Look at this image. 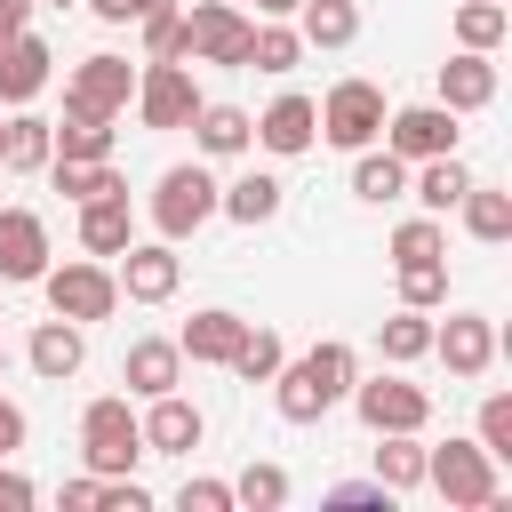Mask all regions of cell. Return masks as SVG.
Returning <instances> with one entry per match:
<instances>
[{
	"mask_svg": "<svg viewBox=\"0 0 512 512\" xmlns=\"http://www.w3.org/2000/svg\"><path fill=\"white\" fill-rule=\"evenodd\" d=\"M56 160H112V120H80V112H64V128H56Z\"/></svg>",
	"mask_w": 512,
	"mask_h": 512,
	"instance_id": "cell-32",
	"label": "cell"
},
{
	"mask_svg": "<svg viewBox=\"0 0 512 512\" xmlns=\"http://www.w3.org/2000/svg\"><path fill=\"white\" fill-rule=\"evenodd\" d=\"M48 176H56V192H64V200H104V192H128L112 160H48Z\"/></svg>",
	"mask_w": 512,
	"mask_h": 512,
	"instance_id": "cell-27",
	"label": "cell"
},
{
	"mask_svg": "<svg viewBox=\"0 0 512 512\" xmlns=\"http://www.w3.org/2000/svg\"><path fill=\"white\" fill-rule=\"evenodd\" d=\"M344 400L360 408V424H368V432H424V424H432V392H424V384H408V376L352 384Z\"/></svg>",
	"mask_w": 512,
	"mask_h": 512,
	"instance_id": "cell-7",
	"label": "cell"
},
{
	"mask_svg": "<svg viewBox=\"0 0 512 512\" xmlns=\"http://www.w3.org/2000/svg\"><path fill=\"white\" fill-rule=\"evenodd\" d=\"M48 40H32V32H16L8 48H0V104H32L40 88H48Z\"/></svg>",
	"mask_w": 512,
	"mask_h": 512,
	"instance_id": "cell-21",
	"label": "cell"
},
{
	"mask_svg": "<svg viewBox=\"0 0 512 512\" xmlns=\"http://www.w3.org/2000/svg\"><path fill=\"white\" fill-rule=\"evenodd\" d=\"M432 352L448 360V376H480V368L496 360V328H488L480 312H448V320L432 328Z\"/></svg>",
	"mask_w": 512,
	"mask_h": 512,
	"instance_id": "cell-13",
	"label": "cell"
},
{
	"mask_svg": "<svg viewBox=\"0 0 512 512\" xmlns=\"http://www.w3.org/2000/svg\"><path fill=\"white\" fill-rule=\"evenodd\" d=\"M48 160H56V128H48V120H32V112H16V120L0 128V168L32 176V168H48Z\"/></svg>",
	"mask_w": 512,
	"mask_h": 512,
	"instance_id": "cell-23",
	"label": "cell"
},
{
	"mask_svg": "<svg viewBox=\"0 0 512 512\" xmlns=\"http://www.w3.org/2000/svg\"><path fill=\"white\" fill-rule=\"evenodd\" d=\"M232 504H248V512H280V504H288V472H280V464H248V472L232 480Z\"/></svg>",
	"mask_w": 512,
	"mask_h": 512,
	"instance_id": "cell-35",
	"label": "cell"
},
{
	"mask_svg": "<svg viewBox=\"0 0 512 512\" xmlns=\"http://www.w3.org/2000/svg\"><path fill=\"white\" fill-rule=\"evenodd\" d=\"M352 192H360V200H376V208H384V200H400V192H408V160H400V152H368V144H360Z\"/></svg>",
	"mask_w": 512,
	"mask_h": 512,
	"instance_id": "cell-28",
	"label": "cell"
},
{
	"mask_svg": "<svg viewBox=\"0 0 512 512\" xmlns=\"http://www.w3.org/2000/svg\"><path fill=\"white\" fill-rule=\"evenodd\" d=\"M464 224H472V240H512V192H496V184H464Z\"/></svg>",
	"mask_w": 512,
	"mask_h": 512,
	"instance_id": "cell-29",
	"label": "cell"
},
{
	"mask_svg": "<svg viewBox=\"0 0 512 512\" xmlns=\"http://www.w3.org/2000/svg\"><path fill=\"white\" fill-rule=\"evenodd\" d=\"M464 184H472V168H464L456 152H432V160H416V200H424V216H448V208L464 200Z\"/></svg>",
	"mask_w": 512,
	"mask_h": 512,
	"instance_id": "cell-25",
	"label": "cell"
},
{
	"mask_svg": "<svg viewBox=\"0 0 512 512\" xmlns=\"http://www.w3.org/2000/svg\"><path fill=\"white\" fill-rule=\"evenodd\" d=\"M96 496H104V480L88 472V480H72V488H64V512H96Z\"/></svg>",
	"mask_w": 512,
	"mask_h": 512,
	"instance_id": "cell-49",
	"label": "cell"
},
{
	"mask_svg": "<svg viewBox=\"0 0 512 512\" xmlns=\"http://www.w3.org/2000/svg\"><path fill=\"white\" fill-rule=\"evenodd\" d=\"M176 272H184V264H176V248H168V240H144V248L128 240L112 280H120V296H136V304H168V296H176Z\"/></svg>",
	"mask_w": 512,
	"mask_h": 512,
	"instance_id": "cell-12",
	"label": "cell"
},
{
	"mask_svg": "<svg viewBox=\"0 0 512 512\" xmlns=\"http://www.w3.org/2000/svg\"><path fill=\"white\" fill-rule=\"evenodd\" d=\"M504 24H512L504 0H464V8H456V40H464V48H496Z\"/></svg>",
	"mask_w": 512,
	"mask_h": 512,
	"instance_id": "cell-36",
	"label": "cell"
},
{
	"mask_svg": "<svg viewBox=\"0 0 512 512\" xmlns=\"http://www.w3.org/2000/svg\"><path fill=\"white\" fill-rule=\"evenodd\" d=\"M136 232H128V192H104V200H80V248L88 256H120Z\"/></svg>",
	"mask_w": 512,
	"mask_h": 512,
	"instance_id": "cell-22",
	"label": "cell"
},
{
	"mask_svg": "<svg viewBox=\"0 0 512 512\" xmlns=\"http://www.w3.org/2000/svg\"><path fill=\"white\" fill-rule=\"evenodd\" d=\"M16 448H24V408L0 400V456H16Z\"/></svg>",
	"mask_w": 512,
	"mask_h": 512,
	"instance_id": "cell-48",
	"label": "cell"
},
{
	"mask_svg": "<svg viewBox=\"0 0 512 512\" xmlns=\"http://www.w3.org/2000/svg\"><path fill=\"white\" fill-rule=\"evenodd\" d=\"M224 368H232L240 384H272V376H280V336H272V328H248L240 352H232Z\"/></svg>",
	"mask_w": 512,
	"mask_h": 512,
	"instance_id": "cell-34",
	"label": "cell"
},
{
	"mask_svg": "<svg viewBox=\"0 0 512 512\" xmlns=\"http://www.w3.org/2000/svg\"><path fill=\"white\" fill-rule=\"evenodd\" d=\"M248 136H256L264 152H280V160H296V152H304V144L320 136V104H312V96H280V104H272V112H264V120L248 128Z\"/></svg>",
	"mask_w": 512,
	"mask_h": 512,
	"instance_id": "cell-16",
	"label": "cell"
},
{
	"mask_svg": "<svg viewBox=\"0 0 512 512\" xmlns=\"http://www.w3.org/2000/svg\"><path fill=\"white\" fill-rule=\"evenodd\" d=\"M240 336H248V320H240V312H224V304H208V312H192V320H184L176 352H184V360H208V368H224V360L240 352Z\"/></svg>",
	"mask_w": 512,
	"mask_h": 512,
	"instance_id": "cell-17",
	"label": "cell"
},
{
	"mask_svg": "<svg viewBox=\"0 0 512 512\" xmlns=\"http://www.w3.org/2000/svg\"><path fill=\"white\" fill-rule=\"evenodd\" d=\"M216 216V176L208 168H168L160 184H152V224H160V240H184V232H200Z\"/></svg>",
	"mask_w": 512,
	"mask_h": 512,
	"instance_id": "cell-6",
	"label": "cell"
},
{
	"mask_svg": "<svg viewBox=\"0 0 512 512\" xmlns=\"http://www.w3.org/2000/svg\"><path fill=\"white\" fill-rule=\"evenodd\" d=\"M184 512H232V480H184Z\"/></svg>",
	"mask_w": 512,
	"mask_h": 512,
	"instance_id": "cell-42",
	"label": "cell"
},
{
	"mask_svg": "<svg viewBox=\"0 0 512 512\" xmlns=\"http://www.w3.org/2000/svg\"><path fill=\"white\" fill-rule=\"evenodd\" d=\"M0 368H8V352H0Z\"/></svg>",
	"mask_w": 512,
	"mask_h": 512,
	"instance_id": "cell-52",
	"label": "cell"
},
{
	"mask_svg": "<svg viewBox=\"0 0 512 512\" xmlns=\"http://www.w3.org/2000/svg\"><path fill=\"white\" fill-rule=\"evenodd\" d=\"M128 96H136L128 56H88V64L64 80V112H80V120H120V112H128Z\"/></svg>",
	"mask_w": 512,
	"mask_h": 512,
	"instance_id": "cell-9",
	"label": "cell"
},
{
	"mask_svg": "<svg viewBox=\"0 0 512 512\" xmlns=\"http://www.w3.org/2000/svg\"><path fill=\"white\" fill-rule=\"evenodd\" d=\"M424 480H432L448 504H464V512L496 504V456H488L480 440H448V448H424Z\"/></svg>",
	"mask_w": 512,
	"mask_h": 512,
	"instance_id": "cell-3",
	"label": "cell"
},
{
	"mask_svg": "<svg viewBox=\"0 0 512 512\" xmlns=\"http://www.w3.org/2000/svg\"><path fill=\"white\" fill-rule=\"evenodd\" d=\"M328 504H392V488H384V480H336Z\"/></svg>",
	"mask_w": 512,
	"mask_h": 512,
	"instance_id": "cell-43",
	"label": "cell"
},
{
	"mask_svg": "<svg viewBox=\"0 0 512 512\" xmlns=\"http://www.w3.org/2000/svg\"><path fill=\"white\" fill-rule=\"evenodd\" d=\"M440 296H448V264H440V256H416V264H400V304L432 312Z\"/></svg>",
	"mask_w": 512,
	"mask_h": 512,
	"instance_id": "cell-38",
	"label": "cell"
},
{
	"mask_svg": "<svg viewBox=\"0 0 512 512\" xmlns=\"http://www.w3.org/2000/svg\"><path fill=\"white\" fill-rule=\"evenodd\" d=\"M376 344H384V360H424V352H432V320L408 304V312H392V320L376 328Z\"/></svg>",
	"mask_w": 512,
	"mask_h": 512,
	"instance_id": "cell-33",
	"label": "cell"
},
{
	"mask_svg": "<svg viewBox=\"0 0 512 512\" xmlns=\"http://www.w3.org/2000/svg\"><path fill=\"white\" fill-rule=\"evenodd\" d=\"M176 376H184V352H176L168 336H144V344H128V360H120V384H128L136 400L176 392Z\"/></svg>",
	"mask_w": 512,
	"mask_h": 512,
	"instance_id": "cell-18",
	"label": "cell"
},
{
	"mask_svg": "<svg viewBox=\"0 0 512 512\" xmlns=\"http://www.w3.org/2000/svg\"><path fill=\"white\" fill-rule=\"evenodd\" d=\"M24 360H32L48 384L80 376V360H88V336H80V320H40V328H32V344H24Z\"/></svg>",
	"mask_w": 512,
	"mask_h": 512,
	"instance_id": "cell-20",
	"label": "cell"
},
{
	"mask_svg": "<svg viewBox=\"0 0 512 512\" xmlns=\"http://www.w3.org/2000/svg\"><path fill=\"white\" fill-rule=\"evenodd\" d=\"M40 8H72V0H40Z\"/></svg>",
	"mask_w": 512,
	"mask_h": 512,
	"instance_id": "cell-51",
	"label": "cell"
},
{
	"mask_svg": "<svg viewBox=\"0 0 512 512\" xmlns=\"http://www.w3.org/2000/svg\"><path fill=\"white\" fill-rule=\"evenodd\" d=\"M296 56H304V40H296L288 24H256V32H248V64H256V72H288Z\"/></svg>",
	"mask_w": 512,
	"mask_h": 512,
	"instance_id": "cell-37",
	"label": "cell"
},
{
	"mask_svg": "<svg viewBox=\"0 0 512 512\" xmlns=\"http://www.w3.org/2000/svg\"><path fill=\"white\" fill-rule=\"evenodd\" d=\"M384 448H376V480L400 496V488H424V448H416V432H376Z\"/></svg>",
	"mask_w": 512,
	"mask_h": 512,
	"instance_id": "cell-30",
	"label": "cell"
},
{
	"mask_svg": "<svg viewBox=\"0 0 512 512\" xmlns=\"http://www.w3.org/2000/svg\"><path fill=\"white\" fill-rule=\"evenodd\" d=\"M104 24H136V16H152V8H168V0H88Z\"/></svg>",
	"mask_w": 512,
	"mask_h": 512,
	"instance_id": "cell-45",
	"label": "cell"
},
{
	"mask_svg": "<svg viewBox=\"0 0 512 512\" xmlns=\"http://www.w3.org/2000/svg\"><path fill=\"white\" fill-rule=\"evenodd\" d=\"M96 512H144V488H136V480H104Z\"/></svg>",
	"mask_w": 512,
	"mask_h": 512,
	"instance_id": "cell-44",
	"label": "cell"
},
{
	"mask_svg": "<svg viewBox=\"0 0 512 512\" xmlns=\"http://www.w3.org/2000/svg\"><path fill=\"white\" fill-rule=\"evenodd\" d=\"M416 256H448V232H440V216H408V224L392 232V264H416Z\"/></svg>",
	"mask_w": 512,
	"mask_h": 512,
	"instance_id": "cell-39",
	"label": "cell"
},
{
	"mask_svg": "<svg viewBox=\"0 0 512 512\" xmlns=\"http://www.w3.org/2000/svg\"><path fill=\"white\" fill-rule=\"evenodd\" d=\"M384 152L400 160H432V152H456V112L448 104H408L384 120Z\"/></svg>",
	"mask_w": 512,
	"mask_h": 512,
	"instance_id": "cell-11",
	"label": "cell"
},
{
	"mask_svg": "<svg viewBox=\"0 0 512 512\" xmlns=\"http://www.w3.org/2000/svg\"><path fill=\"white\" fill-rule=\"evenodd\" d=\"M192 112H200V88H192L184 56L136 72V120H144V128H192Z\"/></svg>",
	"mask_w": 512,
	"mask_h": 512,
	"instance_id": "cell-10",
	"label": "cell"
},
{
	"mask_svg": "<svg viewBox=\"0 0 512 512\" xmlns=\"http://www.w3.org/2000/svg\"><path fill=\"white\" fill-rule=\"evenodd\" d=\"M40 288H48V312H56V320H80V328H88V320H112V304H120V280H112L104 264H88V256H80V264H48Z\"/></svg>",
	"mask_w": 512,
	"mask_h": 512,
	"instance_id": "cell-4",
	"label": "cell"
},
{
	"mask_svg": "<svg viewBox=\"0 0 512 512\" xmlns=\"http://www.w3.org/2000/svg\"><path fill=\"white\" fill-rule=\"evenodd\" d=\"M320 136L344 144V152L376 144V136H384V88H376V80H336L328 104H320Z\"/></svg>",
	"mask_w": 512,
	"mask_h": 512,
	"instance_id": "cell-5",
	"label": "cell"
},
{
	"mask_svg": "<svg viewBox=\"0 0 512 512\" xmlns=\"http://www.w3.org/2000/svg\"><path fill=\"white\" fill-rule=\"evenodd\" d=\"M144 24V48H152V64H168V56H184V8L168 0V8H152V16H136Z\"/></svg>",
	"mask_w": 512,
	"mask_h": 512,
	"instance_id": "cell-40",
	"label": "cell"
},
{
	"mask_svg": "<svg viewBox=\"0 0 512 512\" xmlns=\"http://www.w3.org/2000/svg\"><path fill=\"white\" fill-rule=\"evenodd\" d=\"M24 504H32V480H24V472H8V464H0V512H24Z\"/></svg>",
	"mask_w": 512,
	"mask_h": 512,
	"instance_id": "cell-46",
	"label": "cell"
},
{
	"mask_svg": "<svg viewBox=\"0 0 512 512\" xmlns=\"http://www.w3.org/2000/svg\"><path fill=\"white\" fill-rule=\"evenodd\" d=\"M48 272V224L32 208H0V280H40Z\"/></svg>",
	"mask_w": 512,
	"mask_h": 512,
	"instance_id": "cell-15",
	"label": "cell"
},
{
	"mask_svg": "<svg viewBox=\"0 0 512 512\" xmlns=\"http://www.w3.org/2000/svg\"><path fill=\"white\" fill-rule=\"evenodd\" d=\"M480 448H488L496 464L512 456V392H488V400H480Z\"/></svg>",
	"mask_w": 512,
	"mask_h": 512,
	"instance_id": "cell-41",
	"label": "cell"
},
{
	"mask_svg": "<svg viewBox=\"0 0 512 512\" xmlns=\"http://www.w3.org/2000/svg\"><path fill=\"white\" fill-rule=\"evenodd\" d=\"M296 16H304L296 40H312V48H344V40L360 32V8H352V0H304Z\"/></svg>",
	"mask_w": 512,
	"mask_h": 512,
	"instance_id": "cell-31",
	"label": "cell"
},
{
	"mask_svg": "<svg viewBox=\"0 0 512 512\" xmlns=\"http://www.w3.org/2000/svg\"><path fill=\"white\" fill-rule=\"evenodd\" d=\"M192 128H200V152H216V160H232V152H248V112L240 104H200L192 112Z\"/></svg>",
	"mask_w": 512,
	"mask_h": 512,
	"instance_id": "cell-26",
	"label": "cell"
},
{
	"mask_svg": "<svg viewBox=\"0 0 512 512\" xmlns=\"http://www.w3.org/2000/svg\"><path fill=\"white\" fill-rule=\"evenodd\" d=\"M136 424H144V456H192L200 432H208V416L192 400H176V392H160L152 416H136Z\"/></svg>",
	"mask_w": 512,
	"mask_h": 512,
	"instance_id": "cell-14",
	"label": "cell"
},
{
	"mask_svg": "<svg viewBox=\"0 0 512 512\" xmlns=\"http://www.w3.org/2000/svg\"><path fill=\"white\" fill-rule=\"evenodd\" d=\"M352 376H360V368H352V344H336V336H328V344H312L296 368L280 360V376H272V384H280V416H288V424L328 416V408L352 392Z\"/></svg>",
	"mask_w": 512,
	"mask_h": 512,
	"instance_id": "cell-1",
	"label": "cell"
},
{
	"mask_svg": "<svg viewBox=\"0 0 512 512\" xmlns=\"http://www.w3.org/2000/svg\"><path fill=\"white\" fill-rule=\"evenodd\" d=\"M440 104H448V112H480V104H496V64H488V48H464V56L440 64Z\"/></svg>",
	"mask_w": 512,
	"mask_h": 512,
	"instance_id": "cell-19",
	"label": "cell"
},
{
	"mask_svg": "<svg viewBox=\"0 0 512 512\" xmlns=\"http://www.w3.org/2000/svg\"><path fill=\"white\" fill-rule=\"evenodd\" d=\"M32 8H40V0H0V48H8V40L32 24Z\"/></svg>",
	"mask_w": 512,
	"mask_h": 512,
	"instance_id": "cell-47",
	"label": "cell"
},
{
	"mask_svg": "<svg viewBox=\"0 0 512 512\" xmlns=\"http://www.w3.org/2000/svg\"><path fill=\"white\" fill-rule=\"evenodd\" d=\"M80 456H88L96 480H128V472H136V456H144V424H136L128 392L88 400V416H80Z\"/></svg>",
	"mask_w": 512,
	"mask_h": 512,
	"instance_id": "cell-2",
	"label": "cell"
},
{
	"mask_svg": "<svg viewBox=\"0 0 512 512\" xmlns=\"http://www.w3.org/2000/svg\"><path fill=\"white\" fill-rule=\"evenodd\" d=\"M280 192H288V184L256 168V176H240V184H216V208H224L232 224H272V216H280Z\"/></svg>",
	"mask_w": 512,
	"mask_h": 512,
	"instance_id": "cell-24",
	"label": "cell"
},
{
	"mask_svg": "<svg viewBox=\"0 0 512 512\" xmlns=\"http://www.w3.org/2000/svg\"><path fill=\"white\" fill-rule=\"evenodd\" d=\"M256 8H264V16H296L304 0H256Z\"/></svg>",
	"mask_w": 512,
	"mask_h": 512,
	"instance_id": "cell-50",
	"label": "cell"
},
{
	"mask_svg": "<svg viewBox=\"0 0 512 512\" xmlns=\"http://www.w3.org/2000/svg\"><path fill=\"white\" fill-rule=\"evenodd\" d=\"M248 16L232 8V0H200L192 16H184V64L200 56V64H248Z\"/></svg>",
	"mask_w": 512,
	"mask_h": 512,
	"instance_id": "cell-8",
	"label": "cell"
}]
</instances>
